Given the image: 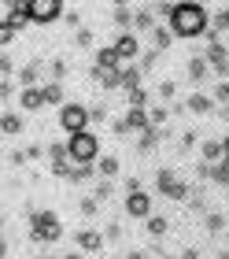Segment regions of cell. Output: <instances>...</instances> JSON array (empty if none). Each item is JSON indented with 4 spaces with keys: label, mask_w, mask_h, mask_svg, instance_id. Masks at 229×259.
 I'll return each mask as SVG.
<instances>
[{
    "label": "cell",
    "mask_w": 229,
    "mask_h": 259,
    "mask_svg": "<svg viewBox=\"0 0 229 259\" xmlns=\"http://www.w3.org/2000/svg\"><path fill=\"white\" fill-rule=\"evenodd\" d=\"M207 22H211L207 8L185 0V4H174V11H170V26H166V30H170V37H185V41H192V37H200V33H207Z\"/></svg>",
    "instance_id": "obj_1"
},
{
    "label": "cell",
    "mask_w": 229,
    "mask_h": 259,
    "mask_svg": "<svg viewBox=\"0 0 229 259\" xmlns=\"http://www.w3.org/2000/svg\"><path fill=\"white\" fill-rule=\"evenodd\" d=\"M59 237H63L59 215H52V211H33L30 215V241L33 244H48V241H59Z\"/></svg>",
    "instance_id": "obj_2"
},
{
    "label": "cell",
    "mask_w": 229,
    "mask_h": 259,
    "mask_svg": "<svg viewBox=\"0 0 229 259\" xmlns=\"http://www.w3.org/2000/svg\"><path fill=\"white\" fill-rule=\"evenodd\" d=\"M67 152H70L74 163H96L100 159V137L93 130H81V134H74L67 141Z\"/></svg>",
    "instance_id": "obj_3"
},
{
    "label": "cell",
    "mask_w": 229,
    "mask_h": 259,
    "mask_svg": "<svg viewBox=\"0 0 229 259\" xmlns=\"http://www.w3.org/2000/svg\"><path fill=\"white\" fill-rule=\"evenodd\" d=\"M63 0H26V19L37 22V26H48V22H56L63 15Z\"/></svg>",
    "instance_id": "obj_4"
},
{
    "label": "cell",
    "mask_w": 229,
    "mask_h": 259,
    "mask_svg": "<svg viewBox=\"0 0 229 259\" xmlns=\"http://www.w3.org/2000/svg\"><path fill=\"white\" fill-rule=\"evenodd\" d=\"M59 126H63V134H81V130H89V108L85 104H63L59 108Z\"/></svg>",
    "instance_id": "obj_5"
},
{
    "label": "cell",
    "mask_w": 229,
    "mask_h": 259,
    "mask_svg": "<svg viewBox=\"0 0 229 259\" xmlns=\"http://www.w3.org/2000/svg\"><path fill=\"white\" fill-rule=\"evenodd\" d=\"M155 185H159V193H163L166 200H177V204L192 196V189H189V185H185L181 178H177V174H174L170 167H163L159 174H155Z\"/></svg>",
    "instance_id": "obj_6"
},
{
    "label": "cell",
    "mask_w": 229,
    "mask_h": 259,
    "mask_svg": "<svg viewBox=\"0 0 229 259\" xmlns=\"http://www.w3.org/2000/svg\"><path fill=\"white\" fill-rule=\"evenodd\" d=\"M48 159H52V163H48V170H52L56 178H67L70 167H74V159H70L67 145H59V141H56V145H48Z\"/></svg>",
    "instance_id": "obj_7"
},
{
    "label": "cell",
    "mask_w": 229,
    "mask_h": 259,
    "mask_svg": "<svg viewBox=\"0 0 229 259\" xmlns=\"http://www.w3.org/2000/svg\"><path fill=\"white\" fill-rule=\"evenodd\" d=\"M203 60H207V67H211L218 78H225V74H229V52H225V45H222V41H211V45H207V56H203Z\"/></svg>",
    "instance_id": "obj_8"
},
{
    "label": "cell",
    "mask_w": 229,
    "mask_h": 259,
    "mask_svg": "<svg viewBox=\"0 0 229 259\" xmlns=\"http://www.w3.org/2000/svg\"><path fill=\"white\" fill-rule=\"evenodd\" d=\"M126 215L129 219H148L152 215V196L148 193H129L126 196Z\"/></svg>",
    "instance_id": "obj_9"
},
{
    "label": "cell",
    "mask_w": 229,
    "mask_h": 259,
    "mask_svg": "<svg viewBox=\"0 0 229 259\" xmlns=\"http://www.w3.org/2000/svg\"><path fill=\"white\" fill-rule=\"evenodd\" d=\"M78 252L81 255H96V252H104V233H96V230H78Z\"/></svg>",
    "instance_id": "obj_10"
},
{
    "label": "cell",
    "mask_w": 229,
    "mask_h": 259,
    "mask_svg": "<svg viewBox=\"0 0 229 259\" xmlns=\"http://www.w3.org/2000/svg\"><path fill=\"white\" fill-rule=\"evenodd\" d=\"M115 52H118V60H133V56H141V37L137 33H118V41H115Z\"/></svg>",
    "instance_id": "obj_11"
},
{
    "label": "cell",
    "mask_w": 229,
    "mask_h": 259,
    "mask_svg": "<svg viewBox=\"0 0 229 259\" xmlns=\"http://www.w3.org/2000/svg\"><path fill=\"white\" fill-rule=\"evenodd\" d=\"M93 67L104 70V74H111V70L122 67V60H118V52H115V45H104V49L96 52V63H93Z\"/></svg>",
    "instance_id": "obj_12"
},
{
    "label": "cell",
    "mask_w": 229,
    "mask_h": 259,
    "mask_svg": "<svg viewBox=\"0 0 229 259\" xmlns=\"http://www.w3.org/2000/svg\"><path fill=\"white\" fill-rule=\"evenodd\" d=\"M37 78H41V60H30L19 70V85L22 89H37Z\"/></svg>",
    "instance_id": "obj_13"
},
{
    "label": "cell",
    "mask_w": 229,
    "mask_h": 259,
    "mask_svg": "<svg viewBox=\"0 0 229 259\" xmlns=\"http://www.w3.org/2000/svg\"><path fill=\"white\" fill-rule=\"evenodd\" d=\"M185 108H189L192 115H211V111H214V100H211V93H192Z\"/></svg>",
    "instance_id": "obj_14"
},
{
    "label": "cell",
    "mask_w": 229,
    "mask_h": 259,
    "mask_svg": "<svg viewBox=\"0 0 229 259\" xmlns=\"http://www.w3.org/2000/svg\"><path fill=\"white\" fill-rule=\"evenodd\" d=\"M19 108H22V111H41V108H44L41 89H19Z\"/></svg>",
    "instance_id": "obj_15"
},
{
    "label": "cell",
    "mask_w": 229,
    "mask_h": 259,
    "mask_svg": "<svg viewBox=\"0 0 229 259\" xmlns=\"http://www.w3.org/2000/svg\"><path fill=\"white\" fill-rule=\"evenodd\" d=\"M200 156H203V163H207V167L222 163V159H225V156H222V141H203V145H200Z\"/></svg>",
    "instance_id": "obj_16"
},
{
    "label": "cell",
    "mask_w": 229,
    "mask_h": 259,
    "mask_svg": "<svg viewBox=\"0 0 229 259\" xmlns=\"http://www.w3.org/2000/svg\"><path fill=\"white\" fill-rule=\"evenodd\" d=\"M137 85H141V67H122V70H118V89L133 93Z\"/></svg>",
    "instance_id": "obj_17"
},
{
    "label": "cell",
    "mask_w": 229,
    "mask_h": 259,
    "mask_svg": "<svg viewBox=\"0 0 229 259\" xmlns=\"http://www.w3.org/2000/svg\"><path fill=\"white\" fill-rule=\"evenodd\" d=\"M0 134H22V115H15V111H4L0 115Z\"/></svg>",
    "instance_id": "obj_18"
},
{
    "label": "cell",
    "mask_w": 229,
    "mask_h": 259,
    "mask_svg": "<svg viewBox=\"0 0 229 259\" xmlns=\"http://www.w3.org/2000/svg\"><path fill=\"white\" fill-rule=\"evenodd\" d=\"M133 26H137L141 33H144V30H148V33L155 30V15H152V8H137V11H133Z\"/></svg>",
    "instance_id": "obj_19"
},
{
    "label": "cell",
    "mask_w": 229,
    "mask_h": 259,
    "mask_svg": "<svg viewBox=\"0 0 229 259\" xmlns=\"http://www.w3.org/2000/svg\"><path fill=\"white\" fill-rule=\"evenodd\" d=\"M207 74H211L207 60H203V56H192V60H189V78H192V81H203Z\"/></svg>",
    "instance_id": "obj_20"
},
{
    "label": "cell",
    "mask_w": 229,
    "mask_h": 259,
    "mask_svg": "<svg viewBox=\"0 0 229 259\" xmlns=\"http://www.w3.org/2000/svg\"><path fill=\"white\" fill-rule=\"evenodd\" d=\"M93 170H96V163H74V167H70V174H67V182H89Z\"/></svg>",
    "instance_id": "obj_21"
},
{
    "label": "cell",
    "mask_w": 229,
    "mask_h": 259,
    "mask_svg": "<svg viewBox=\"0 0 229 259\" xmlns=\"http://www.w3.org/2000/svg\"><path fill=\"white\" fill-rule=\"evenodd\" d=\"M144 226H148L152 237H163V233L170 230V219H166V215H148V222H144Z\"/></svg>",
    "instance_id": "obj_22"
},
{
    "label": "cell",
    "mask_w": 229,
    "mask_h": 259,
    "mask_svg": "<svg viewBox=\"0 0 229 259\" xmlns=\"http://www.w3.org/2000/svg\"><path fill=\"white\" fill-rule=\"evenodd\" d=\"M166 49H170V30L155 26L152 30V52H166Z\"/></svg>",
    "instance_id": "obj_23"
},
{
    "label": "cell",
    "mask_w": 229,
    "mask_h": 259,
    "mask_svg": "<svg viewBox=\"0 0 229 259\" xmlns=\"http://www.w3.org/2000/svg\"><path fill=\"white\" fill-rule=\"evenodd\" d=\"M41 100L44 104H63V85H59V81H48L41 89Z\"/></svg>",
    "instance_id": "obj_24"
},
{
    "label": "cell",
    "mask_w": 229,
    "mask_h": 259,
    "mask_svg": "<svg viewBox=\"0 0 229 259\" xmlns=\"http://www.w3.org/2000/svg\"><path fill=\"white\" fill-rule=\"evenodd\" d=\"M111 19H115V26H129V22H133V8L115 4V8H111Z\"/></svg>",
    "instance_id": "obj_25"
},
{
    "label": "cell",
    "mask_w": 229,
    "mask_h": 259,
    "mask_svg": "<svg viewBox=\"0 0 229 259\" xmlns=\"http://www.w3.org/2000/svg\"><path fill=\"white\" fill-rule=\"evenodd\" d=\"M96 167H100L104 178H115V174H118V156H100V159H96Z\"/></svg>",
    "instance_id": "obj_26"
},
{
    "label": "cell",
    "mask_w": 229,
    "mask_h": 259,
    "mask_svg": "<svg viewBox=\"0 0 229 259\" xmlns=\"http://www.w3.org/2000/svg\"><path fill=\"white\" fill-rule=\"evenodd\" d=\"M155 141H159V130H152V126H148V130H144V137L137 141V152H152V148H155Z\"/></svg>",
    "instance_id": "obj_27"
},
{
    "label": "cell",
    "mask_w": 229,
    "mask_h": 259,
    "mask_svg": "<svg viewBox=\"0 0 229 259\" xmlns=\"http://www.w3.org/2000/svg\"><path fill=\"white\" fill-rule=\"evenodd\" d=\"M111 193H115V189H111V178H104L100 185H96V193H93V200H96V204H104V200H111Z\"/></svg>",
    "instance_id": "obj_28"
},
{
    "label": "cell",
    "mask_w": 229,
    "mask_h": 259,
    "mask_svg": "<svg viewBox=\"0 0 229 259\" xmlns=\"http://www.w3.org/2000/svg\"><path fill=\"white\" fill-rule=\"evenodd\" d=\"M144 100H148V89L137 85L133 93H129V108H144Z\"/></svg>",
    "instance_id": "obj_29"
},
{
    "label": "cell",
    "mask_w": 229,
    "mask_h": 259,
    "mask_svg": "<svg viewBox=\"0 0 229 259\" xmlns=\"http://www.w3.org/2000/svg\"><path fill=\"white\" fill-rule=\"evenodd\" d=\"M74 41L81 45V49H93V41H96V33H93V30H85V26H81V30L74 33Z\"/></svg>",
    "instance_id": "obj_30"
},
{
    "label": "cell",
    "mask_w": 229,
    "mask_h": 259,
    "mask_svg": "<svg viewBox=\"0 0 229 259\" xmlns=\"http://www.w3.org/2000/svg\"><path fill=\"white\" fill-rule=\"evenodd\" d=\"M48 70H52V81H63V74H67V60H52V63H48Z\"/></svg>",
    "instance_id": "obj_31"
},
{
    "label": "cell",
    "mask_w": 229,
    "mask_h": 259,
    "mask_svg": "<svg viewBox=\"0 0 229 259\" xmlns=\"http://www.w3.org/2000/svg\"><path fill=\"white\" fill-rule=\"evenodd\" d=\"M78 207H81V215H85V219H93V215H96V211H100V204H96V200H93V196H85V200H81V204H78Z\"/></svg>",
    "instance_id": "obj_32"
},
{
    "label": "cell",
    "mask_w": 229,
    "mask_h": 259,
    "mask_svg": "<svg viewBox=\"0 0 229 259\" xmlns=\"http://www.w3.org/2000/svg\"><path fill=\"white\" fill-rule=\"evenodd\" d=\"M207 230H211V233H222V230H225V219L218 215V211H214V215H207Z\"/></svg>",
    "instance_id": "obj_33"
},
{
    "label": "cell",
    "mask_w": 229,
    "mask_h": 259,
    "mask_svg": "<svg viewBox=\"0 0 229 259\" xmlns=\"http://www.w3.org/2000/svg\"><path fill=\"white\" fill-rule=\"evenodd\" d=\"M214 30H218V33H222V30H229V4L218 11V15H214Z\"/></svg>",
    "instance_id": "obj_34"
},
{
    "label": "cell",
    "mask_w": 229,
    "mask_h": 259,
    "mask_svg": "<svg viewBox=\"0 0 229 259\" xmlns=\"http://www.w3.org/2000/svg\"><path fill=\"white\" fill-rule=\"evenodd\" d=\"M159 63V52H148V56H141V74H148V70Z\"/></svg>",
    "instance_id": "obj_35"
},
{
    "label": "cell",
    "mask_w": 229,
    "mask_h": 259,
    "mask_svg": "<svg viewBox=\"0 0 229 259\" xmlns=\"http://www.w3.org/2000/svg\"><path fill=\"white\" fill-rule=\"evenodd\" d=\"M174 93H177V81H170V78H166L163 85H159V97H163V100H170Z\"/></svg>",
    "instance_id": "obj_36"
},
{
    "label": "cell",
    "mask_w": 229,
    "mask_h": 259,
    "mask_svg": "<svg viewBox=\"0 0 229 259\" xmlns=\"http://www.w3.org/2000/svg\"><path fill=\"white\" fill-rule=\"evenodd\" d=\"M104 119H107L104 104H93V108H89V122H104Z\"/></svg>",
    "instance_id": "obj_37"
},
{
    "label": "cell",
    "mask_w": 229,
    "mask_h": 259,
    "mask_svg": "<svg viewBox=\"0 0 229 259\" xmlns=\"http://www.w3.org/2000/svg\"><path fill=\"white\" fill-rule=\"evenodd\" d=\"M11 41H15V30L8 22H0V45H11Z\"/></svg>",
    "instance_id": "obj_38"
},
{
    "label": "cell",
    "mask_w": 229,
    "mask_h": 259,
    "mask_svg": "<svg viewBox=\"0 0 229 259\" xmlns=\"http://www.w3.org/2000/svg\"><path fill=\"white\" fill-rule=\"evenodd\" d=\"M196 134H200V130H185V134H181V148H196Z\"/></svg>",
    "instance_id": "obj_39"
},
{
    "label": "cell",
    "mask_w": 229,
    "mask_h": 259,
    "mask_svg": "<svg viewBox=\"0 0 229 259\" xmlns=\"http://www.w3.org/2000/svg\"><path fill=\"white\" fill-rule=\"evenodd\" d=\"M15 70V63H11V56L8 52H0V74H11Z\"/></svg>",
    "instance_id": "obj_40"
},
{
    "label": "cell",
    "mask_w": 229,
    "mask_h": 259,
    "mask_svg": "<svg viewBox=\"0 0 229 259\" xmlns=\"http://www.w3.org/2000/svg\"><path fill=\"white\" fill-rule=\"evenodd\" d=\"M118 237H122V230H118V222H111V226L104 230V241H118Z\"/></svg>",
    "instance_id": "obj_41"
},
{
    "label": "cell",
    "mask_w": 229,
    "mask_h": 259,
    "mask_svg": "<svg viewBox=\"0 0 229 259\" xmlns=\"http://www.w3.org/2000/svg\"><path fill=\"white\" fill-rule=\"evenodd\" d=\"M63 22H67V26H78V30H81V15H78V11H63Z\"/></svg>",
    "instance_id": "obj_42"
},
{
    "label": "cell",
    "mask_w": 229,
    "mask_h": 259,
    "mask_svg": "<svg viewBox=\"0 0 229 259\" xmlns=\"http://www.w3.org/2000/svg\"><path fill=\"white\" fill-rule=\"evenodd\" d=\"M22 156H26V159H41L44 148H41V145H30V148H22Z\"/></svg>",
    "instance_id": "obj_43"
},
{
    "label": "cell",
    "mask_w": 229,
    "mask_h": 259,
    "mask_svg": "<svg viewBox=\"0 0 229 259\" xmlns=\"http://www.w3.org/2000/svg\"><path fill=\"white\" fill-rule=\"evenodd\" d=\"M211 100H222V104L229 100V81H222V85H218V89H214V97H211Z\"/></svg>",
    "instance_id": "obj_44"
},
{
    "label": "cell",
    "mask_w": 229,
    "mask_h": 259,
    "mask_svg": "<svg viewBox=\"0 0 229 259\" xmlns=\"http://www.w3.org/2000/svg\"><path fill=\"white\" fill-rule=\"evenodd\" d=\"M15 97V85H11V81H0V100H11Z\"/></svg>",
    "instance_id": "obj_45"
},
{
    "label": "cell",
    "mask_w": 229,
    "mask_h": 259,
    "mask_svg": "<svg viewBox=\"0 0 229 259\" xmlns=\"http://www.w3.org/2000/svg\"><path fill=\"white\" fill-rule=\"evenodd\" d=\"M181 259H200V252H196V248H185V252H181Z\"/></svg>",
    "instance_id": "obj_46"
},
{
    "label": "cell",
    "mask_w": 229,
    "mask_h": 259,
    "mask_svg": "<svg viewBox=\"0 0 229 259\" xmlns=\"http://www.w3.org/2000/svg\"><path fill=\"white\" fill-rule=\"evenodd\" d=\"M222 156H225V159H229V134H225V137H222Z\"/></svg>",
    "instance_id": "obj_47"
},
{
    "label": "cell",
    "mask_w": 229,
    "mask_h": 259,
    "mask_svg": "<svg viewBox=\"0 0 229 259\" xmlns=\"http://www.w3.org/2000/svg\"><path fill=\"white\" fill-rule=\"evenodd\" d=\"M126 259H148V252H129Z\"/></svg>",
    "instance_id": "obj_48"
},
{
    "label": "cell",
    "mask_w": 229,
    "mask_h": 259,
    "mask_svg": "<svg viewBox=\"0 0 229 259\" xmlns=\"http://www.w3.org/2000/svg\"><path fill=\"white\" fill-rule=\"evenodd\" d=\"M4 255H8V241H4V237H0V259H4Z\"/></svg>",
    "instance_id": "obj_49"
},
{
    "label": "cell",
    "mask_w": 229,
    "mask_h": 259,
    "mask_svg": "<svg viewBox=\"0 0 229 259\" xmlns=\"http://www.w3.org/2000/svg\"><path fill=\"white\" fill-rule=\"evenodd\" d=\"M63 259H85V255H81V252H70V255H63Z\"/></svg>",
    "instance_id": "obj_50"
},
{
    "label": "cell",
    "mask_w": 229,
    "mask_h": 259,
    "mask_svg": "<svg viewBox=\"0 0 229 259\" xmlns=\"http://www.w3.org/2000/svg\"><path fill=\"white\" fill-rule=\"evenodd\" d=\"M222 119H225V122H229V108H222Z\"/></svg>",
    "instance_id": "obj_51"
},
{
    "label": "cell",
    "mask_w": 229,
    "mask_h": 259,
    "mask_svg": "<svg viewBox=\"0 0 229 259\" xmlns=\"http://www.w3.org/2000/svg\"><path fill=\"white\" fill-rule=\"evenodd\" d=\"M214 259H229V252H218V255H214Z\"/></svg>",
    "instance_id": "obj_52"
},
{
    "label": "cell",
    "mask_w": 229,
    "mask_h": 259,
    "mask_svg": "<svg viewBox=\"0 0 229 259\" xmlns=\"http://www.w3.org/2000/svg\"><path fill=\"white\" fill-rule=\"evenodd\" d=\"M225 241H229V233H225Z\"/></svg>",
    "instance_id": "obj_53"
}]
</instances>
